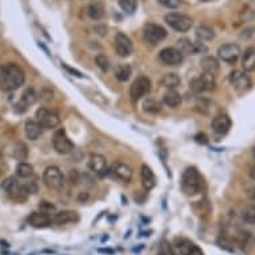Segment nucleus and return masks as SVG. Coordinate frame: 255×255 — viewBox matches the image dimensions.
<instances>
[{
	"mask_svg": "<svg viewBox=\"0 0 255 255\" xmlns=\"http://www.w3.org/2000/svg\"><path fill=\"white\" fill-rule=\"evenodd\" d=\"M143 110L149 114H158L159 111L162 110V103L154 98H149L143 102Z\"/></svg>",
	"mask_w": 255,
	"mask_h": 255,
	"instance_id": "nucleus-30",
	"label": "nucleus"
},
{
	"mask_svg": "<svg viewBox=\"0 0 255 255\" xmlns=\"http://www.w3.org/2000/svg\"><path fill=\"white\" fill-rule=\"evenodd\" d=\"M52 220L56 224H68L76 223L79 220V214L74 210H63V211L56 212L53 215Z\"/></svg>",
	"mask_w": 255,
	"mask_h": 255,
	"instance_id": "nucleus-21",
	"label": "nucleus"
},
{
	"mask_svg": "<svg viewBox=\"0 0 255 255\" xmlns=\"http://www.w3.org/2000/svg\"><path fill=\"white\" fill-rule=\"evenodd\" d=\"M43 182L51 190H60L64 185V178L56 166H50L44 170Z\"/></svg>",
	"mask_w": 255,
	"mask_h": 255,
	"instance_id": "nucleus-6",
	"label": "nucleus"
},
{
	"mask_svg": "<svg viewBox=\"0 0 255 255\" xmlns=\"http://www.w3.org/2000/svg\"><path fill=\"white\" fill-rule=\"evenodd\" d=\"M114 47L116 53L122 57L130 56L132 52L131 39H130L126 34H123V32H118V34L115 35Z\"/></svg>",
	"mask_w": 255,
	"mask_h": 255,
	"instance_id": "nucleus-14",
	"label": "nucleus"
},
{
	"mask_svg": "<svg viewBox=\"0 0 255 255\" xmlns=\"http://www.w3.org/2000/svg\"><path fill=\"white\" fill-rule=\"evenodd\" d=\"M111 174L114 178H116L119 181L126 182V183H128L132 179V168L126 163H115L111 167Z\"/></svg>",
	"mask_w": 255,
	"mask_h": 255,
	"instance_id": "nucleus-18",
	"label": "nucleus"
},
{
	"mask_svg": "<svg viewBox=\"0 0 255 255\" xmlns=\"http://www.w3.org/2000/svg\"><path fill=\"white\" fill-rule=\"evenodd\" d=\"M156 255H175V251L172 249L171 243L164 239V241H162L160 245H159V250Z\"/></svg>",
	"mask_w": 255,
	"mask_h": 255,
	"instance_id": "nucleus-37",
	"label": "nucleus"
},
{
	"mask_svg": "<svg viewBox=\"0 0 255 255\" xmlns=\"http://www.w3.org/2000/svg\"><path fill=\"white\" fill-rule=\"evenodd\" d=\"M204 189V179L195 167H187L182 175V190L187 195H197Z\"/></svg>",
	"mask_w": 255,
	"mask_h": 255,
	"instance_id": "nucleus-2",
	"label": "nucleus"
},
{
	"mask_svg": "<svg viewBox=\"0 0 255 255\" xmlns=\"http://www.w3.org/2000/svg\"><path fill=\"white\" fill-rule=\"evenodd\" d=\"M141 178H142V185L147 191L153 190L156 185V179H155V175L153 170L147 166V164H143L141 168Z\"/></svg>",
	"mask_w": 255,
	"mask_h": 255,
	"instance_id": "nucleus-22",
	"label": "nucleus"
},
{
	"mask_svg": "<svg viewBox=\"0 0 255 255\" xmlns=\"http://www.w3.org/2000/svg\"><path fill=\"white\" fill-rule=\"evenodd\" d=\"M201 67H202L203 72H206V74L214 75V76H216V75L219 74V62H218V59L214 56L203 57L202 60H201Z\"/></svg>",
	"mask_w": 255,
	"mask_h": 255,
	"instance_id": "nucleus-23",
	"label": "nucleus"
},
{
	"mask_svg": "<svg viewBox=\"0 0 255 255\" xmlns=\"http://www.w3.org/2000/svg\"><path fill=\"white\" fill-rule=\"evenodd\" d=\"M183 56L185 55L175 47H167L159 52L160 62L164 63L166 66H179L183 62Z\"/></svg>",
	"mask_w": 255,
	"mask_h": 255,
	"instance_id": "nucleus-13",
	"label": "nucleus"
},
{
	"mask_svg": "<svg viewBox=\"0 0 255 255\" xmlns=\"http://www.w3.org/2000/svg\"><path fill=\"white\" fill-rule=\"evenodd\" d=\"M194 243H191L190 241L187 239H178L175 243V249H176V253L181 255H186L189 253V250L191 249Z\"/></svg>",
	"mask_w": 255,
	"mask_h": 255,
	"instance_id": "nucleus-35",
	"label": "nucleus"
},
{
	"mask_svg": "<svg viewBox=\"0 0 255 255\" xmlns=\"http://www.w3.org/2000/svg\"><path fill=\"white\" fill-rule=\"evenodd\" d=\"M253 201H254V202H255V190H254V191H253Z\"/></svg>",
	"mask_w": 255,
	"mask_h": 255,
	"instance_id": "nucleus-49",
	"label": "nucleus"
},
{
	"mask_svg": "<svg viewBox=\"0 0 255 255\" xmlns=\"http://www.w3.org/2000/svg\"><path fill=\"white\" fill-rule=\"evenodd\" d=\"M87 201H88V193H86V191L80 193L79 197H78V202L84 203V202H87Z\"/></svg>",
	"mask_w": 255,
	"mask_h": 255,
	"instance_id": "nucleus-44",
	"label": "nucleus"
},
{
	"mask_svg": "<svg viewBox=\"0 0 255 255\" xmlns=\"http://www.w3.org/2000/svg\"><path fill=\"white\" fill-rule=\"evenodd\" d=\"M163 103L171 108H176L182 103L181 94L176 93L175 90H168L163 95Z\"/></svg>",
	"mask_w": 255,
	"mask_h": 255,
	"instance_id": "nucleus-26",
	"label": "nucleus"
},
{
	"mask_svg": "<svg viewBox=\"0 0 255 255\" xmlns=\"http://www.w3.org/2000/svg\"><path fill=\"white\" fill-rule=\"evenodd\" d=\"M166 36H167V31L162 26L155 23H147L143 28V38L147 43L153 46L160 43Z\"/></svg>",
	"mask_w": 255,
	"mask_h": 255,
	"instance_id": "nucleus-7",
	"label": "nucleus"
},
{
	"mask_svg": "<svg viewBox=\"0 0 255 255\" xmlns=\"http://www.w3.org/2000/svg\"><path fill=\"white\" fill-rule=\"evenodd\" d=\"M36 99H38V95H36L35 90L31 87L26 88V90L23 91L20 101H19V103L16 104V111L20 112V114H23L28 107L32 106V104L35 103Z\"/></svg>",
	"mask_w": 255,
	"mask_h": 255,
	"instance_id": "nucleus-19",
	"label": "nucleus"
},
{
	"mask_svg": "<svg viewBox=\"0 0 255 255\" xmlns=\"http://www.w3.org/2000/svg\"><path fill=\"white\" fill-rule=\"evenodd\" d=\"M131 76V67L128 64H120L115 68V78L119 82H127Z\"/></svg>",
	"mask_w": 255,
	"mask_h": 255,
	"instance_id": "nucleus-31",
	"label": "nucleus"
},
{
	"mask_svg": "<svg viewBox=\"0 0 255 255\" xmlns=\"http://www.w3.org/2000/svg\"><path fill=\"white\" fill-rule=\"evenodd\" d=\"M87 15L93 20H101L103 18V15H104V8L99 1H95V3H91L87 7Z\"/></svg>",
	"mask_w": 255,
	"mask_h": 255,
	"instance_id": "nucleus-28",
	"label": "nucleus"
},
{
	"mask_svg": "<svg viewBox=\"0 0 255 255\" xmlns=\"http://www.w3.org/2000/svg\"><path fill=\"white\" fill-rule=\"evenodd\" d=\"M28 224L35 227V229H46V227H50L53 220L52 218L46 214V212H32L31 215L28 216Z\"/></svg>",
	"mask_w": 255,
	"mask_h": 255,
	"instance_id": "nucleus-17",
	"label": "nucleus"
},
{
	"mask_svg": "<svg viewBox=\"0 0 255 255\" xmlns=\"http://www.w3.org/2000/svg\"><path fill=\"white\" fill-rule=\"evenodd\" d=\"M120 8L126 15H132L137 11L138 0H118Z\"/></svg>",
	"mask_w": 255,
	"mask_h": 255,
	"instance_id": "nucleus-34",
	"label": "nucleus"
},
{
	"mask_svg": "<svg viewBox=\"0 0 255 255\" xmlns=\"http://www.w3.org/2000/svg\"><path fill=\"white\" fill-rule=\"evenodd\" d=\"M160 84L168 90H175L176 87L181 86V78L175 72H168V74L163 75L162 79H160Z\"/></svg>",
	"mask_w": 255,
	"mask_h": 255,
	"instance_id": "nucleus-27",
	"label": "nucleus"
},
{
	"mask_svg": "<svg viewBox=\"0 0 255 255\" xmlns=\"http://www.w3.org/2000/svg\"><path fill=\"white\" fill-rule=\"evenodd\" d=\"M151 91V80L147 76H141L134 80L130 86V97L134 102H138Z\"/></svg>",
	"mask_w": 255,
	"mask_h": 255,
	"instance_id": "nucleus-10",
	"label": "nucleus"
},
{
	"mask_svg": "<svg viewBox=\"0 0 255 255\" xmlns=\"http://www.w3.org/2000/svg\"><path fill=\"white\" fill-rule=\"evenodd\" d=\"M42 124L38 120H27L24 124V132H26V137L30 141H36L38 138L42 135Z\"/></svg>",
	"mask_w": 255,
	"mask_h": 255,
	"instance_id": "nucleus-24",
	"label": "nucleus"
},
{
	"mask_svg": "<svg viewBox=\"0 0 255 255\" xmlns=\"http://www.w3.org/2000/svg\"><path fill=\"white\" fill-rule=\"evenodd\" d=\"M26 75L22 67L15 63L1 64L0 66V88L4 91H15L23 86Z\"/></svg>",
	"mask_w": 255,
	"mask_h": 255,
	"instance_id": "nucleus-1",
	"label": "nucleus"
},
{
	"mask_svg": "<svg viewBox=\"0 0 255 255\" xmlns=\"http://www.w3.org/2000/svg\"><path fill=\"white\" fill-rule=\"evenodd\" d=\"M52 145L55 151L60 155L71 154L74 151V143L71 142L70 138L67 137L64 130H57L55 132V135L52 138Z\"/></svg>",
	"mask_w": 255,
	"mask_h": 255,
	"instance_id": "nucleus-9",
	"label": "nucleus"
},
{
	"mask_svg": "<svg viewBox=\"0 0 255 255\" xmlns=\"http://www.w3.org/2000/svg\"><path fill=\"white\" fill-rule=\"evenodd\" d=\"M36 120L42 124L43 128H49V130H52V128H56L59 124H60V118L57 112L52 110H49L46 107H42L39 110L36 111Z\"/></svg>",
	"mask_w": 255,
	"mask_h": 255,
	"instance_id": "nucleus-8",
	"label": "nucleus"
},
{
	"mask_svg": "<svg viewBox=\"0 0 255 255\" xmlns=\"http://www.w3.org/2000/svg\"><path fill=\"white\" fill-rule=\"evenodd\" d=\"M42 98H43L44 101H51L53 98L52 91H50V90H43V91H42Z\"/></svg>",
	"mask_w": 255,
	"mask_h": 255,
	"instance_id": "nucleus-43",
	"label": "nucleus"
},
{
	"mask_svg": "<svg viewBox=\"0 0 255 255\" xmlns=\"http://www.w3.org/2000/svg\"><path fill=\"white\" fill-rule=\"evenodd\" d=\"M101 253H107V254H114V251L112 250H108V249H107V250H103V249H101Z\"/></svg>",
	"mask_w": 255,
	"mask_h": 255,
	"instance_id": "nucleus-47",
	"label": "nucleus"
},
{
	"mask_svg": "<svg viewBox=\"0 0 255 255\" xmlns=\"http://www.w3.org/2000/svg\"><path fill=\"white\" fill-rule=\"evenodd\" d=\"M216 53H218V57L220 60L229 63V64H234L241 56V49H239L238 44L226 43L223 46H220Z\"/></svg>",
	"mask_w": 255,
	"mask_h": 255,
	"instance_id": "nucleus-12",
	"label": "nucleus"
},
{
	"mask_svg": "<svg viewBox=\"0 0 255 255\" xmlns=\"http://www.w3.org/2000/svg\"><path fill=\"white\" fill-rule=\"evenodd\" d=\"M203 1H207V0H203Z\"/></svg>",
	"mask_w": 255,
	"mask_h": 255,
	"instance_id": "nucleus-51",
	"label": "nucleus"
},
{
	"mask_svg": "<svg viewBox=\"0 0 255 255\" xmlns=\"http://www.w3.org/2000/svg\"><path fill=\"white\" fill-rule=\"evenodd\" d=\"M63 67H66V70H68V71H70V72H72V74H75V75H76V76H79V78H83V75L80 74L79 71L72 70V68H70V67H67L66 64H63Z\"/></svg>",
	"mask_w": 255,
	"mask_h": 255,
	"instance_id": "nucleus-46",
	"label": "nucleus"
},
{
	"mask_svg": "<svg viewBox=\"0 0 255 255\" xmlns=\"http://www.w3.org/2000/svg\"><path fill=\"white\" fill-rule=\"evenodd\" d=\"M211 128L216 135H226L231 128V119L224 114L216 115L215 118L212 119Z\"/></svg>",
	"mask_w": 255,
	"mask_h": 255,
	"instance_id": "nucleus-15",
	"label": "nucleus"
},
{
	"mask_svg": "<svg viewBox=\"0 0 255 255\" xmlns=\"http://www.w3.org/2000/svg\"><path fill=\"white\" fill-rule=\"evenodd\" d=\"M90 168L98 176H104L107 174V160L101 154H93L90 156Z\"/></svg>",
	"mask_w": 255,
	"mask_h": 255,
	"instance_id": "nucleus-20",
	"label": "nucleus"
},
{
	"mask_svg": "<svg viewBox=\"0 0 255 255\" xmlns=\"http://www.w3.org/2000/svg\"><path fill=\"white\" fill-rule=\"evenodd\" d=\"M23 187H24V191L27 193V195H28V194H36V193H38V185H36L35 182L27 183V185H23Z\"/></svg>",
	"mask_w": 255,
	"mask_h": 255,
	"instance_id": "nucleus-41",
	"label": "nucleus"
},
{
	"mask_svg": "<svg viewBox=\"0 0 255 255\" xmlns=\"http://www.w3.org/2000/svg\"><path fill=\"white\" fill-rule=\"evenodd\" d=\"M195 34H197V38H198L201 42H208V40L214 39V36H215L214 30L207 26H199L198 28H197Z\"/></svg>",
	"mask_w": 255,
	"mask_h": 255,
	"instance_id": "nucleus-29",
	"label": "nucleus"
},
{
	"mask_svg": "<svg viewBox=\"0 0 255 255\" xmlns=\"http://www.w3.org/2000/svg\"><path fill=\"white\" fill-rule=\"evenodd\" d=\"M95 63H97V66L101 68L102 71H104V72H107V71L110 70V60H108V57L106 56V55H98L97 57H95Z\"/></svg>",
	"mask_w": 255,
	"mask_h": 255,
	"instance_id": "nucleus-38",
	"label": "nucleus"
},
{
	"mask_svg": "<svg viewBox=\"0 0 255 255\" xmlns=\"http://www.w3.org/2000/svg\"><path fill=\"white\" fill-rule=\"evenodd\" d=\"M242 219L243 222H246L249 224L255 223V204L247 206L242 211Z\"/></svg>",
	"mask_w": 255,
	"mask_h": 255,
	"instance_id": "nucleus-36",
	"label": "nucleus"
},
{
	"mask_svg": "<svg viewBox=\"0 0 255 255\" xmlns=\"http://www.w3.org/2000/svg\"><path fill=\"white\" fill-rule=\"evenodd\" d=\"M186 255H203V251L201 250L198 246L193 245V246H191V249L189 250V253H187Z\"/></svg>",
	"mask_w": 255,
	"mask_h": 255,
	"instance_id": "nucleus-42",
	"label": "nucleus"
},
{
	"mask_svg": "<svg viewBox=\"0 0 255 255\" xmlns=\"http://www.w3.org/2000/svg\"><path fill=\"white\" fill-rule=\"evenodd\" d=\"M39 208H40V211L46 212V214H50V212H53L55 210H56V207L53 206L52 203L47 202V201H42L39 204Z\"/></svg>",
	"mask_w": 255,
	"mask_h": 255,
	"instance_id": "nucleus-40",
	"label": "nucleus"
},
{
	"mask_svg": "<svg viewBox=\"0 0 255 255\" xmlns=\"http://www.w3.org/2000/svg\"><path fill=\"white\" fill-rule=\"evenodd\" d=\"M158 3L162 4L163 7H166V8L174 9L181 5V0H158Z\"/></svg>",
	"mask_w": 255,
	"mask_h": 255,
	"instance_id": "nucleus-39",
	"label": "nucleus"
},
{
	"mask_svg": "<svg viewBox=\"0 0 255 255\" xmlns=\"http://www.w3.org/2000/svg\"><path fill=\"white\" fill-rule=\"evenodd\" d=\"M229 82L234 90L239 94L247 93L253 86V82H251L250 76L246 74V71L241 70L231 71L229 75Z\"/></svg>",
	"mask_w": 255,
	"mask_h": 255,
	"instance_id": "nucleus-4",
	"label": "nucleus"
},
{
	"mask_svg": "<svg viewBox=\"0 0 255 255\" xmlns=\"http://www.w3.org/2000/svg\"><path fill=\"white\" fill-rule=\"evenodd\" d=\"M195 139H197V142H199V143H207V137L204 134H199V135L195 137Z\"/></svg>",
	"mask_w": 255,
	"mask_h": 255,
	"instance_id": "nucleus-45",
	"label": "nucleus"
},
{
	"mask_svg": "<svg viewBox=\"0 0 255 255\" xmlns=\"http://www.w3.org/2000/svg\"><path fill=\"white\" fill-rule=\"evenodd\" d=\"M176 49L179 50L183 55H197L201 50L206 51V47H203L199 43H194V42H191L187 38L178 40L176 42Z\"/></svg>",
	"mask_w": 255,
	"mask_h": 255,
	"instance_id": "nucleus-16",
	"label": "nucleus"
},
{
	"mask_svg": "<svg viewBox=\"0 0 255 255\" xmlns=\"http://www.w3.org/2000/svg\"><path fill=\"white\" fill-rule=\"evenodd\" d=\"M242 68L246 72L255 70V47H249L242 56Z\"/></svg>",
	"mask_w": 255,
	"mask_h": 255,
	"instance_id": "nucleus-25",
	"label": "nucleus"
},
{
	"mask_svg": "<svg viewBox=\"0 0 255 255\" xmlns=\"http://www.w3.org/2000/svg\"><path fill=\"white\" fill-rule=\"evenodd\" d=\"M253 158H254V162H255V147L253 149Z\"/></svg>",
	"mask_w": 255,
	"mask_h": 255,
	"instance_id": "nucleus-48",
	"label": "nucleus"
},
{
	"mask_svg": "<svg viewBox=\"0 0 255 255\" xmlns=\"http://www.w3.org/2000/svg\"><path fill=\"white\" fill-rule=\"evenodd\" d=\"M164 20L168 26L171 27L172 30L178 32H187L191 30L194 24V20L190 18L189 15L179 12H170L164 16Z\"/></svg>",
	"mask_w": 255,
	"mask_h": 255,
	"instance_id": "nucleus-3",
	"label": "nucleus"
},
{
	"mask_svg": "<svg viewBox=\"0 0 255 255\" xmlns=\"http://www.w3.org/2000/svg\"><path fill=\"white\" fill-rule=\"evenodd\" d=\"M13 156L19 162H23V160L27 159V156H28V149H27V146L23 142H19V143L15 145V147H13Z\"/></svg>",
	"mask_w": 255,
	"mask_h": 255,
	"instance_id": "nucleus-33",
	"label": "nucleus"
},
{
	"mask_svg": "<svg viewBox=\"0 0 255 255\" xmlns=\"http://www.w3.org/2000/svg\"><path fill=\"white\" fill-rule=\"evenodd\" d=\"M190 88L197 94L203 91H212L215 88V76L203 72V75L190 82Z\"/></svg>",
	"mask_w": 255,
	"mask_h": 255,
	"instance_id": "nucleus-11",
	"label": "nucleus"
},
{
	"mask_svg": "<svg viewBox=\"0 0 255 255\" xmlns=\"http://www.w3.org/2000/svg\"><path fill=\"white\" fill-rule=\"evenodd\" d=\"M1 189L4 190L7 195L13 201H18V202H24L27 198V193L24 191L23 185H20L15 178H7L1 183Z\"/></svg>",
	"mask_w": 255,
	"mask_h": 255,
	"instance_id": "nucleus-5",
	"label": "nucleus"
},
{
	"mask_svg": "<svg viewBox=\"0 0 255 255\" xmlns=\"http://www.w3.org/2000/svg\"><path fill=\"white\" fill-rule=\"evenodd\" d=\"M32 174H34V167H32L30 163H26V162L18 163V166H16V175H18L19 178L27 179V178L32 176Z\"/></svg>",
	"mask_w": 255,
	"mask_h": 255,
	"instance_id": "nucleus-32",
	"label": "nucleus"
},
{
	"mask_svg": "<svg viewBox=\"0 0 255 255\" xmlns=\"http://www.w3.org/2000/svg\"><path fill=\"white\" fill-rule=\"evenodd\" d=\"M1 160H3V158H1V153H0V162H1Z\"/></svg>",
	"mask_w": 255,
	"mask_h": 255,
	"instance_id": "nucleus-50",
	"label": "nucleus"
}]
</instances>
